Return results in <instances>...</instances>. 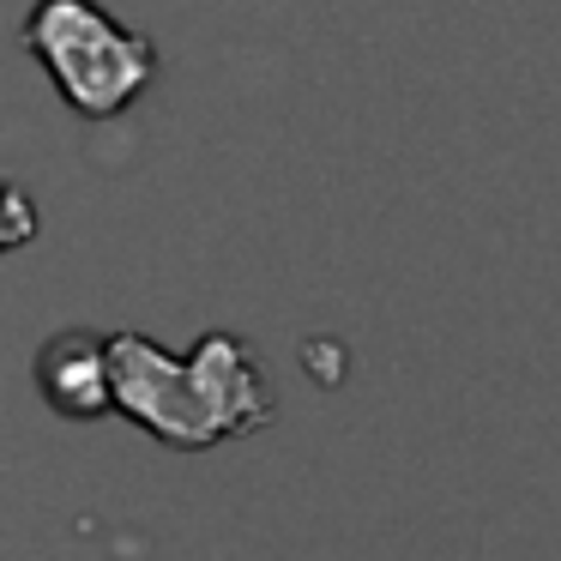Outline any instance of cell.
Wrapping results in <instances>:
<instances>
[{
    "label": "cell",
    "instance_id": "2",
    "mask_svg": "<svg viewBox=\"0 0 561 561\" xmlns=\"http://www.w3.org/2000/svg\"><path fill=\"white\" fill-rule=\"evenodd\" d=\"M19 37L37 55L43 73L55 79L67 110H79L85 122L122 115L163 73L158 43L127 31L122 19H110L98 0H37Z\"/></svg>",
    "mask_w": 561,
    "mask_h": 561
},
{
    "label": "cell",
    "instance_id": "3",
    "mask_svg": "<svg viewBox=\"0 0 561 561\" xmlns=\"http://www.w3.org/2000/svg\"><path fill=\"white\" fill-rule=\"evenodd\" d=\"M98 332H61V339L43 344L37 356V387L55 411L67 416H103L110 411V363H103Z\"/></svg>",
    "mask_w": 561,
    "mask_h": 561
},
{
    "label": "cell",
    "instance_id": "4",
    "mask_svg": "<svg viewBox=\"0 0 561 561\" xmlns=\"http://www.w3.org/2000/svg\"><path fill=\"white\" fill-rule=\"evenodd\" d=\"M25 242H37V199L25 187L0 182V254H13Z\"/></svg>",
    "mask_w": 561,
    "mask_h": 561
},
{
    "label": "cell",
    "instance_id": "1",
    "mask_svg": "<svg viewBox=\"0 0 561 561\" xmlns=\"http://www.w3.org/2000/svg\"><path fill=\"white\" fill-rule=\"evenodd\" d=\"M103 363H110V404L175 453H206L272 423L266 380L230 332L199 339L194 356H170L139 332H122L103 344Z\"/></svg>",
    "mask_w": 561,
    "mask_h": 561
}]
</instances>
